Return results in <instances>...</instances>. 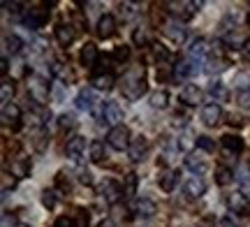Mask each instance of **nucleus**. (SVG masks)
Listing matches in <instances>:
<instances>
[{
    "label": "nucleus",
    "mask_w": 250,
    "mask_h": 227,
    "mask_svg": "<svg viewBox=\"0 0 250 227\" xmlns=\"http://www.w3.org/2000/svg\"><path fill=\"white\" fill-rule=\"evenodd\" d=\"M100 227H118V223L116 220H111V218H107V220H102V223H100Z\"/></svg>",
    "instance_id": "8fccbe9b"
},
{
    "label": "nucleus",
    "mask_w": 250,
    "mask_h": 227,
    "mask_svg": "<svg viewBox=\"0 0 250 227\" xmlns=\"http://www.w3.org/2000/svg\"><path fill=\"white\" fill-rule=\"evenodd\" d=\"M123 192L127 195V197H132L134 192H137V174H127L125 176V188Z\"/></svg>",
    "instance_id": "c9c22d12"
},
{
    "label": "nucleus",
    "mask_w": 250,
    "mask_h": 227,
    "mask_svg": "<svg viewBox=\"0 0 250 227\" xmlns=\"http://www.w3.org/2000/svg\"><path fill=\"white\" fill-rule=\"evenodd\" d=\"M114 58H116L118 63H125V61L130 58V46H125V44H118L116 49H114Z\"/></svg>",
    "instance_id": "4c0bfd02"
},
{
    "label": "nucleus",
    "mask_w": 250,
    "mask_h": 227,
    "mask_svg": "<svg viewBox=\"0 0 250 227\" xmlns=\"http://www.w3.org/2000/svg\"><path fill=\"white\" fill-rule=\"evenodd\" d=\"M56 40H58V44L67 46L74 42V28L70 23H58L56 26Z\"/></svg>",
    "instance_id": "a211bd4d"
},
{
    "label": "nucleus",
    "mask_w": 250,
    "mask_h": 227,
    "mask_svg": "<svg viewBox=\"0 0 250 227\" xmlns=\"http://www.w3.org/2000/svg\"><path fill=\"white\" fill-rule=\"evenodd\" d=\"M220 142H223L225 148H227L229 153H234V155H239L243 148H246V144H243V139L239 135H225Z\"/></svg>",
    "instance_id": "aec40b11"
},
{
    "label": "nucleus",
    "mask_w": 250,
    "mask_h": 227,
    "mask_svg": "<svg viewBox=\"0 0 250 227\" xmlns=\"http://www.w3.org/2000/svg\"><path fill=\"white\" fill-rule=\"evenodd\" d=\"M132 40H134V44L146 46V44H151V33H148L146 28H137L132 33Z\"/></svg>",
    "instance_id": "72a5a7b5"
},
{
    "label": "nucleus",
    "mask_w": 250,
    "mask_h": 227,
    "mask_svg": "<svg viewBox=\"0 0 250 227\" xmlns=\"http://www.w3.org/2000/svg\"><path fill=\"white\" fill-rule=\"evenodd\" d=\"M179 100L183 102V104H188V107H192L197 102H202V91L197 88L195 83H186L179 93Z\"/></svg>",
    "instance_id": "9b49d317"
},
{
    "label": "nucleus",
    "mask_w": 250,
    "mask_h": 227,
    "mask_svg": "<svg viewBox=\"0 0 250 227\" xmlns=\"http://www.w3.org/2000/svg\"><path fill=\"white\" fill-rule=\"evenodd\" d=\"M197 146H199L202 151H206V153H213V151H215V144H213V139H211V137H206V135L197 137Z\"/></svg>",
    "instance_id": "e433bc0d"
},
{
    "label": "nucleus",
    "mask_w": 250,
    "mask_h": 227,
    "mask_svg": "<svg viewBox=\"0 0 250 227\" xmlns=\"http://www.w3.org/2000/svg\"><path fill=\"white\" fill-rule=\"evenodd\" d=\"M137 216L139 218H153L155 213H158V204L153 200H148V197H142V200L137 202Z\"/></svg>",
    "instance_id": "f3484780"
},
{
    "label": "nucleus",
    "mask_w": 250,
    "mask_h": 227,
    "mask_svg": "<svg viewBox=\"0 0 250 227\" xmlns=\"http://www.w3.org/2000/svg\"><path fill=\"white\" fill-rule=\"evenodd\" d=\"M239 104H241L243 109H250V91H246V93L239 95Z\"/></svg>",
    "instance_id": "de8ad7c7"
},
{
    "label": "nucleus",
    "mask_w": 250,
    "mask_h": 227,
    "mask_svg": "<svg viewBox=\"0 0 250 227\" xmlns=\"http://www.w3.org/2000/svg\"><path fill=\"white\" fill-rule=\"evenodd\" d=\"M232 83H234V88H239L241 93L250 91V72H236Z\"/></svg>",
    "instance_id": "c756f323"
},
{
    "label": "nucleus",
    "mask_w": 250,
    "mask_h": 227,
    "mask_svg": "<svg viewBox=\"0 0 250 227\" xmlns=\"http://www.w3.org/2000/svg\"><path fill=\"white\" fill-rule=\"evenodd\" d=\"M95 91L93 88H81L79 93H77V109L81 111H90L93 107H95Z\"/></svg>",
    "instance_id": "ddd939ff"
},
{
    "label": "nucleus",
    "mask_w": 250,
    "mask_h": 227,
    "mask_svg": "<svg viewBox=\"0 0 250 227\" xmlns=\"http://www.w3.org/2000/svg\"><path fill=\"white\" fill-rule=\"evenodd\" d=\"M7 58H5V56H2V61H0V72H2V74H7Z\"/></svg>",
    "instance_id": "3c124183"
},
{
    "label": "nucleus",
    "mask_w": 250,
    "mask_h": 227,
    "mask_svg": "<svg viewBox=\"0 0 250 227\" xmlns=\"http://www.w3.org/2000/svg\"><path fill=\"white\" fill-rule=\"evenodd\" d=\"M46 19H49V12L44 7H30L26 12V17H23V23L30 30H37V28H42L46 23Z\"/></svg>",
    "instance_id": "39448f33"
},
{
    "label": "nucleus",
    "mask_w": 250,
    "mask_h": 227,
    "mask_svg": "<svg viewBox=\"0 0 250 227\" xmlns=\"http://www.w3.org/2000/svg\"><path fill=\"white\" fill-rule=\"evenodd\" d=\"M14 179H9L7 172H2V192H9V188H14Z\"/></svg>",
    "instance_id": "37998d69"
},
{
    "label": "nucleus",
    "mask_w": 250,
    "mask_h": 227,
    "mask_svg": "<svg viewBox=\"0 0 250 227\" xmlns=\"http://www.w3.org/2000/svg\"><path fill=\"white\" fill-rule=\"evenodd\" d=\"M2 227H17V220L9 213H2Z\"/></svg>",
    "instance_id": "09e8293b"
},
{
    "label": "nucleus",
    "mask_w": 250,
    "mask_h": 227,
    "mask_svg": "<svg viewBox=\"0 0 250 227\" xmlns=\"http://www.w3.org/2000/svg\"><path fill=\"white\" fill-rule=\"evenodd\" d=\"M148 153V139L146 137H137L130 142V148H127V155H130V160L132 163H142L144 158Z\"/></svg>",
    "instance_id": "1a4fd4ad"
},
{
    "label": "nucleus",
    "mask_w": 250,
    "mask_h": 227,
    "mask_svg": "<svg viewBox=\"0 0 250 227\" xmlns=\"http://www.w3.org/2000/svg\"><path fill=\"white\" fill-rule=\"evenodd\" d=\"M215 181H218V186H229L234 181V174L227 167H218L215 169Z\"/></svg>",
    "instance_id": "473e14b6"
},
{
    "label": "nucleus",
    "mask_w": 250,
    "mask_h": 227,
    "mask_svg": "<svg viewBox=\"0 0 250 227\" xmlns=\"http://www.w3.org/2000/svg\"><path fill=\"white\" fill-rule=\"evenodd\" d=\"M42 204H44L46 209H54V206H56V192L54 190H44V192H42Z\"/></svg>",
    "instance_id": "ea45409f"
},
{
    "label": "nucleus",
    "mask_w": 250,
    "mask_h": 227,
    "mask_svg": "<svg viewBox=\"0 0 250 227\" xmlns=\"http://www.w3.org/2000/svg\"><path fill=\"white\" fill-rule=\"evenodd\" d=\"M58 125H61V130H72V127H74V116H72V114H62V116L58 118Z\"/></svg>",
    "instance_id": "a19ab883"
},
{
    "label": "nucleus",
    "mask_w": 250,
    "mask_h": 227,
    "mask_svg": "<svg viewBox=\"0 0 250 227\" xmlns=\"http://www.w3.org/2000/svg\"><path fill=\"white\" fill-rule=\"evenodd\" d=\"M192 146H197V137L190 132V130H186L183 135H179V148L181 151H190Z\"/></svg>",
    "instance_id": "7c9ffc66"
},
{
    "label": "nucleus",
    "mask_w": 250,
    "mask_h": 227,
    "mask_svg": "<svg viewBox=\"0 0 250 227\" xmlns=\"http://www.w3.org/2000/svg\"><path fill=\"white\" fill-rule=\"evenodd\" d=\"M54 227H79V225H77V218H74V216H61V218L54 223Z\"/></svg>",
    "instance_id": "58836bf2"
},
{
    "label": "nucleus",
    "mask_w": 250,
    "mask_h": 227,
    "mask_svg": "<svg viewBox=\"0 0 250 227\" xmlns=\"http://www.w3.org/2000/svg\"><path fill=\"white\" fill-rule=\"evenodd\" d=\"M227 206H229L232 213H239V216H248L250 213V200L243 192H232L227 197Z\"/></svg>",
    "instance_id": "423d86ee"
},
{
    "label": "nucleus",
    "mask_w": 250,
    "mask_h": 227,
    "mask_svg": "<svg viewBox=\"0 0 250 227\" xmlns=\"http://www.w3.org/2000/svg\"><path fill=\"white\" fill-rule=\"evenodd\" d=\"M56 183H58V188H61V190H70V179H67V181H65V174H58V176H56Z\"/></svg>",
    "instance_id": "a18cd8bd"
},
{
    "label": "nucleus",
    "mask_w": 250,
    "mask_h": 227,
    "mask_svg": "<svg viewBox=\"0 0 250 227\" xmlns=\"http://www.w3.org/2000/svg\"><path fill=\"white\" fill-rule=\"evenodd\" d=\"M220 118H223V107L220 104H215V102H208L202 107V123L208 127H215L220 123Z\"/></svg>",
    "instance_id": "0eeeda50"
},
{
    "label": "nucleus",
    "mask_w": 250,
    "mask_h": 227,
    "mask_svg": "<svg viewBox=\"0 0 250 227\" xmlns=\"http://www.w3.org/2000/svg\"><path fill=\"white\" fill-rule=\"evenodd\" d=\"M114 33H116V19L111 17V14L100 17V21H98V35L102 37V40H107V37H111Z\"/></svg>",
    "instance_id": "2eb2a0df"
},
{
    "label": "nucleus",
    "mask_w": 250,
    "mask_h": 227,
    "mask_svg": "<svg viewBox=\"0 0 250 227\" xmlns=\"http://www.w3.org/2000/svg\"><path fill=\"white\" fill-rule=\"evenodd\" d=\"M227 61L225 58H208L206 61V65H204V72L206 74H220V72H225L227 70Z\"/></svg>",
    "instance_id": "393cba45"
},
{
    "label": "nucleus",
    "mask_w": 250,
    "mask_h": 227,
    "mask_svg": "<svg viewBox=\"0 0 250 227\" xmlns=\"http://www.w3.org/2000/svg\"><path fill=\"white\" fill-rule=\"evenodd\" d=\"M186 165H188V169L195 174V176H202V174L206 172V163L202 160V158H197V155H190L186 160Z\"/></svg>",
    "instance_id": "cd10ccee"
},
{
    "label": "nucleus",
    "mask_w": 250,
    "mask_h": 227,
    "mask_svg": "<svg viewBox=\"0 0 250 227\" xmlns=\"http://www.w3.org/2000/svg\"><path fill=\"white\" fill-rule=\"evenodd\" d=\"M167 7H171V14L181 21L195 17V12L202 7V2H195V0H181V2H169Z\"/></svg>",
    "instance_id": "7ed1b4c3"
},
{
    "label": "nucleus",
    "mask_w": 250,
    "mask_h": 227,
    "mask_svg": "<svg viewBox=\"0 0 250 227\" xmlns=\"http://www.w3.org/2000/svg\"><path fill=\"white\" fill-rule=\"evenodd\" d=\"M79 61H81V65H86V67H93V65L98 63V46H95V44H86L83 49H81Z\"/></svg>",
    "instance_id": "412c9836"
},
{
    "label": "nucleus",
    "mask_w": 250,
    "mask_h": 227,
    "mask_svg": "<svg viewBox=\"0 0 250 227\" xmlns=\"http://www.w3.org/2000/svg\"><path fill=\"white\" fill-rule=\"evenodd\" d=\"M28 169H30V165H28L26 160H19L17 167H14V174H17V176H26Z\"/></svg>",
    "instance_id": "79ce46f5"
},
{
    "label": "nucleus",
    "mask_w": 250,
    "mask_h": 227,
    "mask_svg": "<svg viewBox=\"0 0 250 227\" xmlns=\"http://www.w3.org/2000/svg\"><path fill=\"white\" fill-rule=\"evenodd\" d=\"M167 104H169V93L167 91L151 93V107L153 109H167Z\"/></svg>",
    "instance_id": "bb28decb"
},
{
    "label": "nucleus",
    "mask_w": 250,
    "mask_h": 227,
    "mask_svg": "<svg viewBox=\"0 0 250 227\" xmlns=\"http://www.w3.org/2000/svg\"><path fill=\"white\" fill-rule=\"evenodd\" d=\"M208 95H211V100L218 104V102H225L229 98V91L225 88L223 83H211V86H208Z\"/></svg>",
    "instance_id": "a878e982"
},
{
    "label": "nucleus",
    "mask_w": 250,
    "mask_h": 227,
    "mask_svg": "<svg viewBox=\"0 0 250 227\" xmlns=\"http://www.w3.org/2000/svg\"><path fill=\"white\" fill-rule=\"evenodd\" d=\"M165 35L169 37L171 42L181 44V42L186 40V28H183V23H179V21H169V23L165 26Z\"/></svg>",
    "instance_id": "dca6fc26"
},
{
    "label": "nucleus",
    "mask_w": 250,
    "mask_h": 227,
    "mask_svg": "<svg viewBox=\"0 0 250 227\" xmlns=\"http://www.w3.org/2000/svg\"><path fill=\"white\" fill-rule=\"evenodd\" d=\"M206 54H208V42H206L204 37H197L195 42L190 44V49H188V56H190L192 61H199V58H204Z\"/></svg>",
    "instance_id": "6ab92c4d"
},
{
    "label": "nucleus",
    "mask_w": 250,
    "mask_h": 227,
    "mask_svg": "<svg viewBox=\"0 0 250 227\" xmlns=\"http://www.w3.org/2000/svg\"><path fill=\"white\" fill-rule=\"evenodd\" d=\"M21 49H23L21 37H17V35H7V37H5V51H9V54H19Z\"/></svg>",
    "instance_id": "2f4dec72"
},
{
    "label": "nucleus",
    "mask_w": 250,
    "mask_h": 227,
    "mask_svg": "<svg viewBox=\"0 0 250 227\" xmlns=\"http://www.w3.org/2000/svg\"><path fill=\"white\" fill-rule=\"evenodd\" d=\"M12 95H14V86H12L9 82H5L2 83V88H0V100H2V107L12 102Z\"/></svg>",
    "instance_id": "f704fd0d"
},
{
    "label": "nucleus",
    "mask_w": 250,
    "mask_h": 227,
    "mask_svg": "<svg viewBox=\"0 0 250 227\" xmlns=\"http://www.w3.org/2000/svg\"><path fill=\"white\" fill-rule=\"evenodd\" d=\"M102 118H104V123H111V125H123L121 121H123V107L118 104V102H111L109 100L104 107H102Z\"/></svg>",
    "instance_id": "6e6552de"
},
{
    "label": "nucleus",
    "mask_w": 250,
    "mask_h": 227,
    "mask_svg": "<svg viewBox=\"0 0 250 227\" xmlns=\"http://www.w3.org/2000/svg\"><path fill=\"white\" fill-rule=\"evenodd\" d=\"M158 183H160V188L165 192H171L174 186H176V172L174 169H162L160 176H158Z\"/></svg>",
    "instance_id": "4be33fe9"
},
{
    "label": "nucleus",
    "mask_w": 250,
    "mask_h": 227,
    "mask_svg": "<svg viewBox=\"0 0 250 227\" xmlns=\"http://www.w3.org/2000/svg\"><path fill=\"white\" fill-rule=\"evenodd\" d=\"M65 151H67V158L77 163L81 155H83V151H86V139H83V137H72L70 142H67V148H65Z\"/></svg>",
    "instance_id": "4468645a"
},
{
    "label": "nucleus",
    "mask_w": 250,
    "mask_h": 227,
    "mask_svg": "<svg viewBox=\"0 0 250 227\" xmlns=\"http://www.w3.org/2000/svg\"><path fill=\"white\" fill-rule=\"evenodd\" d=\"M130 130L125 125H116L109 130L107 135V144L111 146V148H116V151H123V148H130Z\"/></svg>",
    "instance_id": "f03ea898"
},
{
    "label": "nucleus",
    "mask_w": 250,
    "mask_h": 227,
    "mask_svg": "<svg viewBox=\"0 0 250 227\" xmlns=\"http://www.w3.org/2000/svg\"><path fill=\"white\" fill-rule=\"evenodd\" d=\"M28 93H30V98L35 102H46L49 100V83H44L42 79H33V82L28 83Z\"/></svg>",
    "instance_id": "9d476101"
},
{
    "label": "nucleus",
    "mask_w": 250,
    "mask_h": 227,
    "mask_svg": "<svg viewBox=\"0 0 250 227\" xmlns=\"http://www.w3.org/2000/svg\"><path fill=\"white\" fill-rule=\"evenodd\" d=\"M79 181L86 183V186H90V183H93V176H90L88 169H79Z\"/></svg>",
    "instance_id": "49530a36"
},
{
    "label": "nucleus",
    "mask_w": 250,
    "mask_h": 227,
    "mask_svg": "<svg viewBox=\"0 0 250 227\" xmlns=\"http://www.w3.org/2000/svg\"><path fill=\"white\" fill-rule=\"evenodd\" d=\"M134 14V5H130V2H123L121 5V17L123 19H130Z\"/></svg>",
    "instance_id": "c03bdc74"
},
{
    "label": "nucleus",
    "mask_w": 250,
    "mask_h": 227,
    "mask_svg": "<svg viewBox=\"0 0 250 227\" xmlns=\"http://www.w3.org/2000/svg\"><path fill=\"white\" fill-rule=\"evenodd\" d=\"M183 188H186L188 197H202V195L206 192V183H204V179H202V176H195V174H192V176L186 181V186H183Z\"/></svg>",
    "instance_id": "f8f14e48"
},
{
    "label": "nucleus",
    "mask_w": 250,
    "mask_h": 227,
    "mask_svg": "<svg viewBox=\"0 0 250 227\" xmlns=\"http://www.w3.org/2000/svg\"><path fill=\"white\" fill-rule=\"evenodd\" d=\"M248 21H250V14H248Z\"/></svg>",
    "instance_id": "864d4df0"
},
{
    "label": "nucleus",
    "mask_w": 250,
    "mask_h": 227,
    "mask_svg": "<svg viewBox=\"0 0 250 227\" xmlns=\"http://www.w3.org/2000/svg\"><path fill=\"white\" fill-rule=\"evenodd\" d=\"M220 227H239V225H234L232 218H223L220 220Z\"/></svg>",
    "instance_id": "603ef678"
},
{
    "label": "nucleus",
    "mask_w": 250,
    "mask_h": 227,
    "mask_svg": "<svg viewBox=\"0 0 250 227\" xmlns=\"http://www.w3.org/2000/svg\"><path fill=\"white\" fill-rule=\"evenodd\" d=\"M98 192H100V197H102V200L107 202V204H116V202L125 195L123 188H121V186H118L116 181H111V179H107V181H102V183H100Z\"/></svg>",
    "instance_id": "20e7f679"
},
{
    "label": "nucleus",
    "mask_w": 250,
    "mask_h": 227,
    "mask_svg": "<svg viewBox=\"0 0 250 227\" xmlns=\"http://www.w3.org/2000/svg\"><path fill=\"white\" fill-rule=\"evenodd\" d=\"M88 155H90V163H104V158H107V153H104V144L102 142H90L88 146Z\"/></svg>",
    "instance_id": "5701e85b"
},
{
    "label": "nucleus",
    "mask_w": 250,
    "mask_h": 227,
    "mask_svg": "<svg viewBox=\"0 0 250 227\" xmlns=\"http://www.w3.org/2000/svg\"><path fill=\"white\" fill-rule=\"evenodd\" d=\"M114 74L111 72H104V74H95V79H93V83H95V88L98 91H111L114 88Z\"/></svg>",
    "instance_id": "b1692460"
},
{
    "label": "nucleus",
    "mask_w": 250,
    "mask_h": 227,
    "mask_svg": "<svg viewBox=\"0 0 250 227\" xmlns=\"http://www.w3.org/2000/svg\"><path fill=\"white\" fill-rule=\"evenodd\" d=\"M21 118V109H19L14 102H9L2 107V123H12V121H19Z\"/></svg>",
    "instance_id": "c85d7f7f"
},
{
    "label": "nucleus",
    "mask_w": 250,
    "mask_h": 227,
    "mask_svg": "<svg viewBox=\"0 0 250 227\" xmlns=\"http://www.w3.org/2000/svg\"><path fill=\"white\" fill-rule=\"evenodd\" d=\"M146 82H144V70L139 67V70H132V72L125 74L123 79V95L127 98V100H139L144 93H146Z\"/></svg>",
    "instance_id": "f257e3e1"
}]
</instances>
